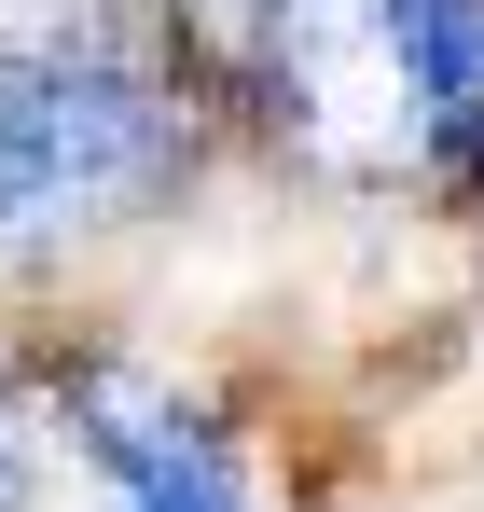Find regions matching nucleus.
<instances>
[{"label": "nucleus", "instance_id": "nucleus-1", "mask_svg": "<svg viewBox=\"0 0 484 512\" xmlns=\"http://www.w3.org/2000/svg\"><path fill=\"white\" fill-rule=\"evenodd\" d=\"M208 111L222 97L166 42V0L0 14V291L166 222L208 167Z\"/></svg>", "mask_w": 484, "mask_h": 512}, {"label": "nucleus", "instance_id": "nucleus-2", "mask_svg": "<svg viewBox=\"0 0 484 512\" xmlns=\"http://www.w3.org/2000/svg\"><path fill=\"white\" fill-rule=\"evenodd\" d=\"M208 97L346 194L484 208V0H249Z\"/></svg>", "mask_w": 484, "mask_h": 512}, {"label": "nucleus", "instance_id": "nucleus-3", "mask_svg": "<svg viewBox=\"0 0 484 512\" xmlns=\"http://www.w3.org/2000/svg\"><path fill=\"white\" fill-rule=\"evenodd\" d=\"M28 402L56 416V443H70V471L97 485V512H263V485H249V443L180 374H153V360H125V346H28Z\"/></svg>", "mask_w": 484, "mask_h": 512}, {"label": "nucleus", "instance_id": "nucleus-4", "mask_svg": "<svg viewBox=\"0 0 484 512\" xmlns=\"http://www.w3.org/2000/svg\"><path fill=\"white\" fill-rule=\"evenodd\" d=\"M0 512H42V443L0 416Z\"/></svg>", "mask_w": 484, "mask_h": 512}]
</instances>
